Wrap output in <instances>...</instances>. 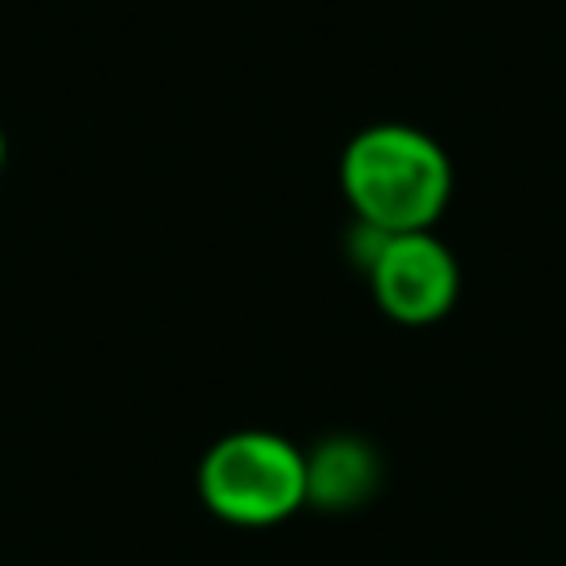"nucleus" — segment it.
<instances>
[{
	"instance_id": "nucleus-2",
	"label": "nucleus",
	"mask_w": 566,
	"mask_h": 566,
	"mask_svg": "<svg viewBox=\"0 0 566 566\" xmlns=\"http://www.w3.org/2000/svg\"><path fill=\"white\" fill-rule=\"evenodd\" d=\"M195 486L221 522L274 526L305 504V451L274 429H234L203 451Z\"/></svg>"
},
{
	"instance_id": "nucleus-4",
	"label": "nucleus",
	"mask_w": 566,
	"mask_h": 566,
	"mask_svg": "<svg viewBox=\"0 0 566 566\" xmlns=\"http://www.w3.org/2000/svg\"><path fill=\"white\" fill-rule=\"evenodd\" d=\"M385 482V460L363 433H327L305 451V504L323 513L363 509Z\"/></svg>"
},
{
	"instance_id": "nucleus-1",
	"label": "nucleus",
	"mask_w": 566,
	"mask_h": 566,
	"mask_svg": "<svg viewBox=\"0 0 566 566\" xmlns=\"http://www.w3.org/2000/svg\"><path fill=\"white\" fill-rule=\"evenodd\" d=\"M340 195L354 208V221H367L385 234L433 230L451 199V159L416 124H367L340 150Z\"/></svg>"
},
{
	"instance_id": "nucleus-5",
	"label": "nucleus",
	"mask_w": 566,
	"mask_h": 566,
	"mask_svg": "<svg viewBox=\"0 0 566 566\" xmlns=\"http://www.w3.org/2000/svg\"><path fill=\"white\" fill-rule=\"evenodd\" d=\"M4 155H9V142H4V128H0V172H4Z\"/></svg>"
},
{
	"instance_id": "nucleus-3",
	"label": "nucleus",
	"mask_w": 566,
	"mask_h": 566,
	"mask_svg": "<svg viewBox=\"0 0 566 566\" xmlns=\"http://www.w3.org/2000/svg\"><path fill=\"white\" fill-rule=\"evenodd\" d=\"M363 274L380 314L402 327L438 323L460 296V261L433 230L389 234Z\"/></svg>"
}]
</instances>
